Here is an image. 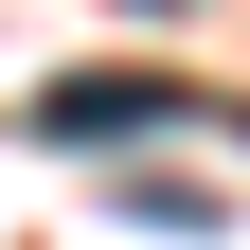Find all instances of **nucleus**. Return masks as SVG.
Masks as SVG:
<instances>
[{
  "label": "nucleus",
  "instance_id": "nucleus-1",
  "mask_svg": "<svg viewBox=\"0 0 250 250\" xmlns=\"http://www.w3.org/2000/svg\"><path fill=\"white\" fill-rule=\"evenodd\" d=\"M36 125H54V143H143V125H197V89H179V72H54Z\"/></svg>",
  "mask_w": 250,
  "mask_h": 250
}]
</instances>
